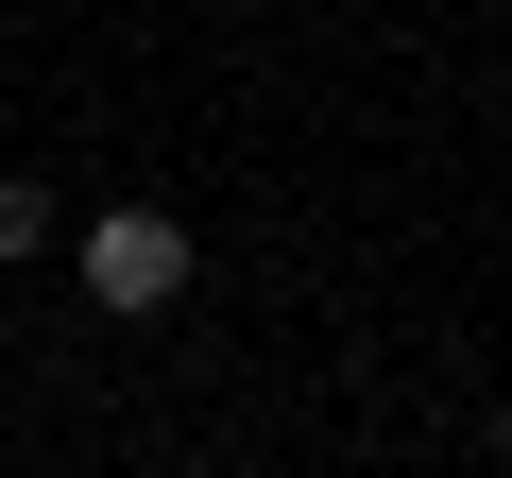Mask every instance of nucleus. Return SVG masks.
<instances>
[{
    "mask_svg": "<svg viewBox=\"0 0 512 478\" xmlns=\"http://www.w3.org/2000/svg\"><path fill=\"white\" fill-rule=\"evenodd\" d=\"M171 291H188V222H171V205H120V222H86V308L154 325Z\"/></svg>",
    "mask_w": 512,
    "mask_h": 478,
    "instance_id": "f257e3e1",
    "label": "nucleus"
},
{
    "mask_svg": "<svg viewBox=\"0 0 512 478\" xmlns=\"http://www.w3.org/2000/svg\"><path fill=\"white\" fill-rule=\"evenodd\" d=\"M35 239H52V188H18V171H0V257H35Z\"/></svg>",
    "mask_w": 512,
    "mask_h": 478,
    "instance_id": "f03ea898",
    "label": "nucleus"
},
{
    "mask_svg": "<svg viewBox=\"0 0 512 478\" xmlns=\"http://www.w3.org/2000/svg\"><path fill=\"white\" fill-rule=\"evenodd\" d=\"M495 478H512V444H495Z\"/></svg>",
    "mask_w": 512,
    "mask_h": 478,
    "instance_id": "7ed1b4c3",
    "label": "nucleus"
}]
</instances>
